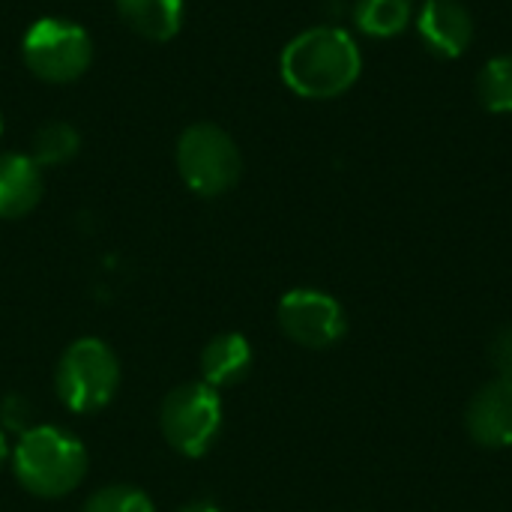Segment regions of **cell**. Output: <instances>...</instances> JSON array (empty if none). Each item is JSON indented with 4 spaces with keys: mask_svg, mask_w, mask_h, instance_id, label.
Segmentation results:
<instances>
[{
    "mask_svg": "<svg viewBox=\"0 0 512 512\" xmlns=\"http://www.w3.org/2000/svg\"><path fill=\"white\" fill-rule=\"evenodd\" d=\"M363 69L354 36L342 27H312L294 36L282 57V81L303 99H336L348 93Z\"/></svg>",
    "mask_w": 512,
    "mask_h": 512,
    "instance_id": "obj_1",
    "label": "cell"
},
{
    "mask_svg": "<svg viewBox=\"0 0 512 512\" xmlns=\"http://www.w3.org/2000/svg\"><path fill=\"white\" fill-rule=\"evenodd\" d=\"M354 21L366 36L390 39L414 21L411 0H357Z\"/></svg>",
    "mask_w": 512,
    "mask_h": 512,
    "instance_id": "obj_13",
    "label": "cell"
},
{
    "mask_svg": "<svg viewBox=\"0 0 512 512\" xmlns=\"http://www.w3.org/2000/svg\"><path fill=\"white\" fill-rule=\"evenodd\" d=\"M414 24L423 45L441 60L462 57L474 39V21L462 0H423Z\"/></svg>",
    "mask_w": 512,
    "mask_h": 512,
    "instance_id": "obj_8",
    "label": "cell"
},
{
    "mask_svg": "<svg viewBox=\"0 0 512 512\" xmlns=\"http://www.w3.org/2000/svg\"><path fill=\"white\" fill-rule=\"evenodd\" d=\"M0 132H3V117H0Z\"/></svg>",
    "mask_w": 512,
    "mask_h": 512,
    "instance_id": "obj_21",
    "label": "cell"
},
{
    "mask_svg": "<svg viewBox=\"0 0 512 512\" xmlns=\"http://www.w3.org/2000/svg\"><path fill=\"white\" fill-rule=\"evenodd\" d=\"M489 363L495 366L498 378L512 381V324L510 327H501L492 336V342H489Z\"/></svg>",
    "mask_w": 512,
    "mask_h": 512,
    "instance_id": "obj_17",
    "label": "cell"
},
{
    "mask_svg": "<svg viewBox=\"0 0 512 512\" xmlns=\"http://www.w3.org/2000/svg\"><path fill=\"white\" fill-rule=\"evenodd\" d=\"M159 426L165 441L189 459H201L219 438L222 429V399L213 387L183 384L162 402Z\"/></svg>",
    "mask_w": 512,
    "mask_h": 512,
    "instance_id": "obj_6",
    "label": "cell"
},
{
    "mask_svg": "<svg viewBox=\"0 0 512 512\" xmlns=\"http://www.w3.org/2000/svg\"><path fill=\"white\" fill-rule=\"evenodd\" d=\"M27 69L51 84H69L81 78L93 60V42L87 30L66 18H39L21 42Z\"/></svg>",
    "mask_w": 512,
    "mask_h": 512,
    "instance_id": "obj_5",
    "label": "cell"
},
{
    "mask_svg": "<svg viewBox=\"0 0 512 512\" xmlns=\"http://www.w3.org/2000/svg\"><path fill=\"white\" fill-rule=\"evenodd\" d=\"M468 435L486 450L512 447V381L495 378L471 399L465 414Z\"/></svg>",
    "mask_w": 512,
    "mask_h": 512,
    "instance_id": "obj_9",
    "label": "cell"
},
{
    "mask_svg": "<svg viewBox=\"0 0 512 512\" xmlns=\"http://www.w3.org/2000/svg\"><path fill=\"white\" fill-rule=\"evenodd\" d=\"M477 96L489 114H512V54H498L483 63Z\"/></svg>",
    "mask_w": 512,
    "mask_h": 512,
    "instance_id": "obj_14",
    "label": "cell"
},
{
    "mask_svg": "<svg viewBox=\"0 0 512 512\" xmlns=\"http://www.w3.org/2000/svg\"><path fill=\"white\" fill-rule=\"evenodd\" d=\"M12 468L27 492L39 498H63L84 480L87 450L60 426H33L15 444Z\"/></svg>",
    "mask_w": 512,
    "mask_h": 512,
    "instance_id": "obj_2",
    "label": "cell"
},
{
    "mask_svg": "<svg viewBox=\"0 0 512 512\" xmlns=\"http://www.w3.org/2000/svg\"><path fill=\"white\" fill-rule=\"evenodd\" d=\"M252 369V345L240 333H219L207 342L201 354V375L204 384L213 390L240 384Z\"/></svg>",
    "mask_w": 512,
    "mask_h": 512,
    "instance_id": "obj_11",
    "label": "cell"
},
{
    "mask_svg": "<svg viewBox=\"0 0 512 512\" xmlns=\"http://www.w3.org/2000/svg\"><path fill=\"white\" fill-rule=\"evenodd\" d=\"M0 414H3V423H6L9 429H18L21 435L27 432L24 426H27V420H30V405H27L24 399L9 396V399L0 405Z\"/></svg>",
    "mask_w": 512,
    "mask_h": 512,
    "instance_id": "obj_18",
    "label": "cell"
},
{
    "mask_svg": "<svg viewBox=\"0 0 512 512\" xmlns=\"http://www.w3.org/2000/svg\"><path fill=\"white\" fill-rule=\"evenodd\" d=\"M81 147V138H78V129L63 123V120H54V123H45L36 135H33V162L39 168H54V165H63L69 162Z\"/></svg>",
    "mask_w": 512,
    "mask_h": 512,
    "instance_id": "obj_15",
    "label": "cell"
},
{
    "mask_svg": "<svg viewBox=\"0 0 512 512\" xmlns=\"http://www.w3.org/2000/svg\"><path fill=\"white\" fill-rule=\"evenodd\" d=\"M117 384H120V363L114 351L93 336L72 342L63 351L54 375L57 396L72 414L102 411L114 399Z\"/></svg>",
    "mask_w": 512,
    "mask_h": 512,
    "instance_id": "obj_3",
    "label": "cell"
},
{
    "mask_svg": "<svg viewBox=\"0 0 512 512\" xmlns=\"http://www.w3.org/2000/svg\"><path fill=\"white\" fill-rule=\"evenodd\" d=\"M6 456H9V444H6V435H3V429H0V468H3V462H6Z\"/></svg>",
    "mask_w": 512,
    "mask_h": 512,
    "instance_id": "obj_20",
    "label": "cell"
},
{
    "mask_svg": "<svg viewBox=\"0 0 512 512\" xmlns=\"http://www.w3.org/2000/svg\"><path fill=\"white\" fill-rule=\"evenodd\" d=\"M177 168L195 195L216 198L237 186L243 156L225 129L213 123H195L177 141Z\"/></svg>",
    "mask_w": 512,
    "mask_h": 512,
    "instance_id": "obj_4",
    "label": "cell"
},
{
    "mask_svg": "<svg viewBox=\"0 0 512 512\" xmlns=\"http://www.w3.org/2000/svg\"><path fill=\"white\" fill-rule=\"evenodd\" d=\"M177 512H222L219 507H213V504H207V501H192V504H186L183 510Z\"/></svg>",
    "mask_w": 512,
    "mask_h": 512,
    "instance_id": "obj_19",
    "label": "cell"
},
{
    "mask_svg": "<svg viewBox=\"0 0 512 512\" xmlns=\"http://www.w3.org/2000/svg\"><path fill=\"white\" fill-rule=\"evenodd\" d=\"M276 315H279V327L285 330V336L312 351L333 348L348 333V318L339 300L315 288L288 291L279 300Z\"/></svg>",
    "mask_w": 512,
    "mask_h": 512,
    "instance_id": "obj_7",
    "label": "cell"
},
{
    "mask_svg": "<svg viewBox=\"0 0 512 512\" xmlns=\"http://www.w3.org/2000/svg\"><path fill=\"white\" fill-rule=\"evenodd\" d=\"M84 512H156L153 501L135 486H105L87 498Z\"/></svg>",
    "mask_w": 512,
    "mask_h": 512,
    "instance_id": "obj_16",
    "label": "cell"
},
{
    "mask_svg": "<svg viewBox=\"0 0 512 512\" xmlns=\"http://www.w3.org/2000/svg\"><path fill=\"white\" fill-rule=\"evenodd\" d=\"M123 21L144 39L168 42L183 24V0H117Z\"/></svg>",
    "mask_w": 512,
    "mask_h": 512,
    "instance_id": "obj_12",
    "label": "cell"
},
{
    "mask_svg": "<svg viewBox=\"0 0 512 512\" xmlns=\"http://www.w3.org/2000/svg\"><path fill=\"white\" fill-rule=\"evenodd\" d=\"M42 198V168L24 153H0V219L27 216Z\"/></svg>",
    "mask_w": 512,
    "mask_h": 512,
    "instance_id": "obj_10",
    "label": "cell"
}]
</instances>
